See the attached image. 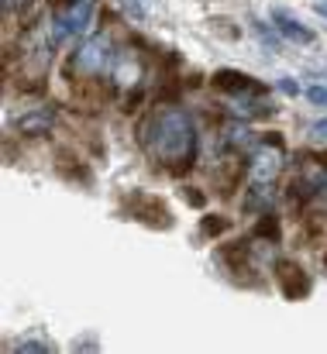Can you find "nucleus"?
<instances>
[{
	"mask_svg": "<svg viewBox=\"0 0 327 354\" xmlns=\"http://www.w3.org/2000/svg\"><path fill=\"white\" fill-rule=\"evenodd\" d=\"M141 145L148 158L176 176L190 172L197 162V127L183 107H159L141 127Z\"/></svg>",
	"mask_w": 327,
	"mask_h": 354,
	"instance_id": "f257e3e1",
	"label": "nucleus"
},
{
	"mask_svg": "<svg viewBox=\"0 0 327 354\" xmlns=\"http://www.w3.org/2000/svg\"><path fill=\"white\" fill-rule=\"evenodd\" d=\"M283 169V151L269 148V145H255L251 155H248V189H251V200L265 203L272 196V183Z\"/></svg>",
	"mask_w": 327,
	"mask_h": 354,
	"instance_id": "f03ea898",
	"label": "nucleus"
},
{
	"mask_svg": "<svg viewBox=\"0 0 327 354\" xmlns=\"http://www.w3.org/2000/svg\"><path fill=\"white\" fill-rule=\"evenodd\" d=\"M94 24V3L90 0H76L73 7L52 14L48 28H52V38L55 41H66V38H83Z\"/></svg>",
	"mask_w": 327,
	"mask_h": 354,
	"instance_id": "7ed1b4c3",
	"label": "nucleus"
},
{
	"mask_svg": "<svg viewBox=\"0 0 327 354\" xmlns=\"http://www.w3.org/2000/svg\"><path fill=\"white\" fill-rule=\"evenodd\" d=\"M110 62H114V41L110 35H94L87 38L76 55H73V69L83 73V76H97V73H107Z\"/></svg>",
	"mask_w": 327,
	"mask_h": 354,
	"instance_id": "20e7f679",
	"label": "nucleus"
},
{
	"mask_svg": "<svg viewBox=\"0 0 327 354\" xmlns=\"http://www.w3.org/2000/svg\"><path fill=\"white\" fill-rule=\"evenodd\" d=\"M124 210H127V217H134V221H141L148 227H173V214L152 193H127L124 196Z\"/></svg>",
	"mask_w": 327,
	"mask_h": 354,
	"instance_id": "39448f33",
	"label": "nucleus"
},
{
	"mask_svg": "<svg viewBox=\"0 0 327 354\" xmlns=\"http://www.w3.org/2000/svg\"><path fill=\"white\" fill-rule=\"evenodd\" d=\"M272 272H276V282H279V289H283L286 299H307L310 296V275L300 268V261L279 258L272 265Z\"/></svg>",
	"mask_w": 327,
	"mask_h": 354,
	"instance_id": "423d86ee",
	"label": "nucleus"
},
{
	"mask_svg": "<svg viewBox=\"0 0 327 354\" xmlns=\"http://www.w3.org/2000/svg\"><path fill=\"white\" fill-rule=\"evenodd\" d=\"M214 90L224 93V97H245V93H265V86L258 83V80H251V76H245V73H238V69H218L214 73Z\"/></svg>",
	"mask_w": 327,
	"mask_h": 354,
	"instance_id": "0eeeda50",
	"label": "nucleus"
},
{
	"mask_svg": "<svg viewBox=\"0 0 327 354\" xmlns=\"http://www.w3.org/2000/svg\"><path fill=\"white\" fill-rule=\"evenodd\" d=\"M14 127L24 138H45L55 127V111L52 107H35V111H28V114H21V118L14 120Z\"/></svg>",
	"mask_w": 327,
	"mask_h": 354,
	"instance_id": "6e6552de",
	"label": "nucleus"
},
{
	"mask_svg": "<svg viewBox=\"0 0 327 354\" xmlns=\"http://www.w3.org/2000/svg\"><path fill=\"white\" fill-rule=\"evenodd\" d=\"M269 21L279 28L283 38H290V41H297V45H314V38H317V35H314L303 21H297L290 10H279V7H276V10L269 14Z\"/></svg>",
	"mask_w": 327,
	"mask_h": 354,
	"instance_id": "1a4fd4ad",
	"label": "nucleus"
},
{
	"mask_svg": "<svg viewBox=\"0 0 327 354\" xmlns=\"http://www.w3.org/2000/svg\"><path fill=\"white\" fill-rule=\"evenodd\" d=\"M138 76H141V62H138L131 52H124V55L114 59V83H117V86H134Z\"/></svg>",
	"mask_w": 327,
	"mask_h": 354,
	"instance_id": "9d476101",
	"label": "nucleus"
},
{
	"mask_svg": "<svg viewBox=\"0 0 327 354\" xmlns=\"http://www.w3.org/2000/svg\"><path fill=\"white\" fill-rule=\"evenodd\" d=\"M14 354H55V348L45 344V341H21Z\"/></svg>",
	"mask_w": 327,
	"mask_h": 354,
	"instance_id": "9b49d317",
	"label": "nucleus"
},
{
	"mask_svg": "<svg viewBox=\"0 0 327 354\" xmlns=\"http://www.w3.org/2000/svg\"><path fill=\"white\" fill-rule=\"evenodd\" d=\"M200 231L207 237H218V231H227V221H224V217H204Z\"/></svg>",
	"mask_w": 327,
	"mask_h": 354,
	"instance_id": "f8f14e48",
	"label": "nucleus"
},
{
	"mask_svg": "<svg viewBox=\"0 0 327 354\" xmlns=\"http://www.w3.org/2000/svg\"><path fill=\"white\" fill-rule=\"evenodd\" d=\"M255 234L258 237H272V241H276V237H279V224H276L272 217H265V221L258 224V231H255Z\"/></svg>",
	"mask_w": 327,
	"mask_h": 354,
	"instance_id": "ddd939ff",
	"label": "nucleus"
},
{
	"mask_svg": "<svg viewBox=\"0 0 327 354\" xmlns=\"http://www.w3.org/2000/svg\"><path fill=\"white\" fill-rule=\"evenodd\" d=\"M0 3H3V10H7V14H24L35 0H0Z\"/></svg>",
	"mask_w": 327,
	"mask_h": 354,
	"instance_id": "4468645a",
	"label": "nucleus"
},
{
	"mask_svg": "<svg viewBox=\"0 0 327 354\" xmlns=\"http://www.w3.org/2000/svg\"><path fill=\"white\" fill-rule=\"evenodd\" d=\"M307 100L317 104V107H327V86H310L307 90Z\"/></svg>",
	"mask_w": 327,
	"mask_h": 354,
	"instance_id": "2eb2a0df",
	"label": "nucleus"
},
{
	"mask_svg": "<svg viewBox=\"0 0 327 354\" xmlns=\"http://www.w3.org/2000/svg\"><path fill=\"white\" fill-rule=\"evenodd\" d=\"M310 138H314V141H327V118L310 124Z\"/></svg>",
	"mask_w": 327,
	"mask_h": 354,
	"instance_id": "dca6fc26",
	"label": "nucleus"
},
{
	"mask_svg": "<svg viewBox=\"0 0 327 354\" xmlns=\"http://www.w3.org/2000/svg\"><path fill=\"white\" fill-rule=\"evenodd\" d=\"M100 348L94 344V337H87V341H76V348H73V354H97Z\"/></svg>",
	"mask_w": 327,
	"mask_h": 354,
	"instance_id": "f3484780",
	"label": "nucleus"
},
{
	"mask_svg": "<svg viewBox=\"0 0 327 354\" xmlns=\"http://www.w3.org/2000/svg\"><path fill=\"white\" fill-rule=\"evenodd\" d=\"M279 90H283V93H300V86H297L293 80H283V83H279Z\"/></svg>",
	"mask_w": 327,
	"mask_h": 354,
	"instance_id": "a211bd4d",
	"label": "nucleus"
}]
</instances>
